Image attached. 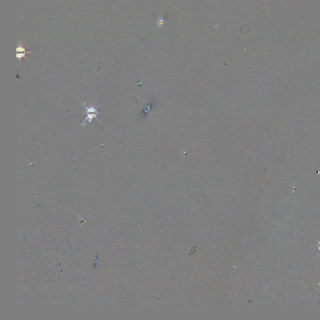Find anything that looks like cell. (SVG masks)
I'll return each mask as SVG.
<instances>
[{
  "label": "cell",
  "instance_id": "6da1fadb",
  "mask_svg": "<svg viewBox=\"0 0 320 320\" xmlns=\"http://www.w3.org/2000/svg\"><path fill=\"white\" fill-rule=\"evenodd\" d=\"M84 107L85 108H86L87 111V117L85 118V119L83 121V122L81 123V126H85V125H87V121H88L89 123H91V121L93 120L94 118H96L98 121H99L100 122V120H99L98 118H97V115L99 114V113L97 111V109L95 108V106L93 104H91L90 106V107H88V106L86 105V104L84 103Z\"/></svg>",
  "mask_w": 320,
  "mask_h": 320
},
{
  "label": "cell",
  "instance_id": "7a4b0ae2",
  "mask_svg": "<svg viewBox=\"0 0 320 320\" xmlns=\"http://www.w3.org/2000/svg\"><path fill=\"white\" fill-rule=\"evenodd\" d=\"M30 52H26L25 49L21 46H19L16 49V57L18 60H21L23 57H25V54Z\"/></svg>",
  "mask_w": 320,
  "mask_h": 320
}]
</instances>
